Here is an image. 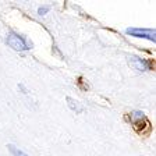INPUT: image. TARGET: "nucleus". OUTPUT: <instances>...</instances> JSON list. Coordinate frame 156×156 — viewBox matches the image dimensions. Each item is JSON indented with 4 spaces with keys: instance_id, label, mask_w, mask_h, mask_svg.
<instances>
[{
    "instance_id": "7",
    "label": "nucleus",
    "mask_w": 156,
    "mask_h": 156,
    "mask_svg": "<svg viewBox=\"0 0 156 156\" xmlns=\"http://www.w3.org/2000/svg\"><path fill=\"white\" fill-rule=\"evenodd\" d=\"M49 10H50V7H49V6H45V7H39V9H38V14H39V16H45V14L48 13Z\"/></svg>"
},
{
    "instance_id": "5",
    "label": "nucleus",
    "mask_w": 156,
    "mask_h": 156,
    "mask_svg": "<svg viewBox=\"0 0 156 156\" xmlns=\"http://www.w3.org/2000/svg\"><path fill=\"white\" fill-rule=\"evenodd\" d=\"M66 101H67V103H68V107H70L73 112H75V113L84 112V107H82V105L78 101H75V99H73V98H70V96L66 98Z\"/></svg>"
},
{
    "instance_id": "1",
    "label": "nucleus",
    "mask_w": 156,
    "mask_h": 156,
    "mask_svg": "<svg viewBox=\"0 0 156 156\" xmlns=\"http://www.w3.org/2000/svg\"><path fill=\"white\" fill-rule=\"evenodd\" d=\"M127 119L130 121V124L134 127V130L140 134H145L151 131V123L146 119V116L140 110H134L131 113L127 114Z\"/></svg>"
},
{
    "instance_id": "3",
    "label": "nucleus",
    "mask_w": 156,
    "mask_h": 156,
    "mask_svg": "<svg viewBox=\"0 0 156 156\" xmlns=\"http://www.w3.org/2000/svg\"><path fill=\"white\" fill-rule=\"evenodd\" d=\"M126 34L134 38H142V39H148L151 42L155 43L156 42V31L155 28H127Z\"/></svg>"
},
{
    "instance_id": "6",
    "label": "nucleus",
    "mask_w": 156,
    "mask_h": 156,
    "mask_svg": "<svg viewBox=\"0 0 156 156\" xmlns=\"http://www.w3.org/2000/svg\"><path fill=\"white\" fill-rule=\"evenodd\" d=\"M7 149L10 151V153H11L13 156H29V155H27L25 152H23V151L20 149V148L14 146L13 144H9V145H7Z\"/></svg>"
},
{
    "instance_id": "4",
    "label": "nucleus",
    "mask_w": 156,
    "mask_h": 156,
    "mask_svg": "<svg viewBox=\"0 0 156 156\" xmlns=\"http://www.w3.org/2000/svg\"><path fill=\"white\" fill-rule=\"evenodd\" d=\"M130 64L135 68L136 71H148L152 67V63L149 60H146L144 57H140V56H131L130 57Z\"/></svg>"
},
{
    "instance_id": "2",
    "label": "nucleus",
    "mask_w": 156,
    "mask_h": 156,
    "mask_svg": "<svg viewBox=\"0 0 156 156\" xmlns=\"http://www.w3.org/2000/svg\"><path fill=\"white\" fill-rule=\"evenodd\" d=\"M6 43L10 48H13L14 50H17V52H24V50L31 49L28 41L23 35H20L17 32H9V35L6 38Z\"/></svg>"
}]
</instances>
